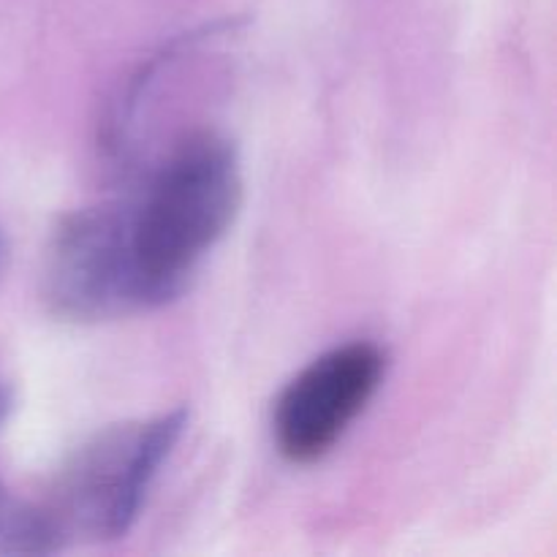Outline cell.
<instances>
[{
    "label": "cell",
    "instance_id": "obj_4",
    "mask_svg": "<svg viewBox=\"0 0 557 557\" xmlns=\"http://www.w3.org/2000/svg\"><path fill=\"white\" fill-rule=\"evenodd\" d=\"M386 351L354 341L321 354L281 392L272 411V435L286 460L308 466L330 455L379 392Z\"/></svg>",
    "mask_w": 557,
    "mask_h": 557
},
{
    "label": "cell",
    "instance_id": "obj_5",
    "mask_svg": "<svg viewBox=\"0 0 557 557\" xmlns=\"http://www.w3.org/2000/svg\"><path fill=\"white\" fill-rule=\"evenodd\" d=\"M63 542L52 511L14 495L0 479V555H52Z\"/></svg>",
    "mask_w": 557,
    "mask_h": 557
},
{
    "label": "cell",
    "instance_id": "obj_1",
    "mask_svg": "<svg viewBox=\"0 0 557 557\" xmlns=\"http://www.w3.org/2000/svg\"><path fill=\"white\" fill-rule=\"evenodd\" d=\"M243 205V169L232 139L185 136L131 201V245L145 308L177 299L226 237Z\"/></svg>",
    "mask_w": 557,
    "mask_h": 557
},
{
    "label": "cell",
    "instance_id": "obj_7",
    "mask_svg": "<svg viewBox=\"0 0 557 557\" xmlns=\"http://www.w3.org/2000/svg\"><path fill=\"white\" fill-rule=\"evenodd\" d=\"M9 239H5V234L0 232V277H3L5 267H9Z\"/></svg>",
    "mask_w": 557,
    "mask_h": 557
},
{
    "label": "cell",
    "instance_id": "obj_3",
    "mask_svg": "<svg viewBox=\"0 0 557 557\" xmlns=\"http://www.w3.org/2000/svg\"><path fill=\"white\" fill-rule=\"evenodd\" d=\"M41 294L49 313L71 324H98L145 308L131 201H101L58 218L44 256Z\"/></svg>",
    "mask_w": 557,
    "mask_h": 557
},
{
    "label": "cell",
    "instance_id": "obj_6",
    "mask_svg": "<svg viewBox=\"0 0 557 557\" xmlns=\"http://www.w3.org/2000/svg\"><path fill=\"white\" fill-rule=\"evenodd\" d=\"M11 408H14V392H11V386L0 379V424L11 417Z\"/></svg>",
    "mask_w": 557,
    "mask_h": 557
},
{
    "label": "cell",
    "instance_id": "obj_2",
    "mask_svg": "<svg viewBox=\"0 0 557 557\" xmlns=\"http://www.w3.org/2000/svg\"><path fill=\"white\" fill-rule=\"evenodd\" d=\"M188 408L114 424L74 451L47 506L63 539L114 542L139 520L147 493L188 428Z\"/></svg>",
    "mask_w": 557,
    "mask_h": 557
}]
</instances>
